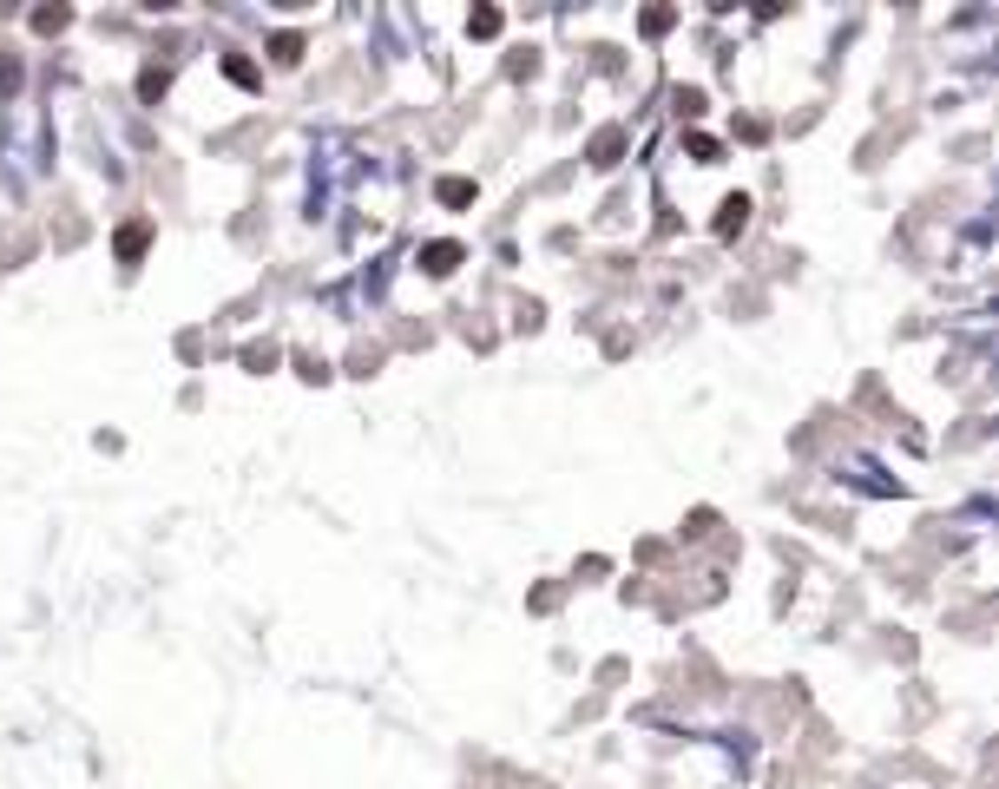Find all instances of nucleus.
<instances>
[{"label":"nucleus","instance_id":"nucleus-2","mask_svg":"<svg viewBox=\"0 0 999 789\" xmlns=\"http://www.w3.org/2000/svg\"><path fill=\"white\" fill-rule=\"evenodd\" d=\"M619 152H625V132H619V125H605V132L592 139V165H619Z\"/></svg>","mask_w":999,"mask_h":789},{"label":"nucleus","instance_id":"nucleus-1","mask_svg":"<svg viewBox=\"0 0 999 789\" xmlns=\"http://www.w3.org/2000/svg\"><path fill=\"white\" fill-rule=\"evenodd\" d=\"M454 263H460V244H428V250H421V270H428V277H447Z\"/></svg>","mask_w":999,"mask_h":789},{"label":"nucleus","instance_id":"nucleus-3","mask_svg":"<svg viewBox=\"0 0 999 789\" xmlns=\"http://www.w3.org/2000/svg\"><path fill=\"white\" fill-rule=\"evenodd\" d=\"M743 224H749V197H723V211H717V230H723V238H737Z\"/></svg>","mask_w":999,"mask_h":789},{"label":"nucleus","instance_id":"nucleus-6","mask_svg":"<svg viewBox=\"0 0 999 789\" xmlns=\"http://www.w3.org/2000/svg\"><path fill=\"white\" fill-rule=\"evenodd\" d=\"M468 33H480V40H493V33H500V13H493V7H474V13H468Z\"/></svg>","mask_w":999,"mask_h":789},{"label":"nucleus","instance_id":"nucleus-10","mask_svg":"<svg viewBox=\"0 0 999 789\" xmlns=\"http://www.w3.org/2000/svg\"><path fill=\"white\" fill-rule=\"evenodd\" d=\"M677 20V13L671 7H651V13H644V33H664V27H671Z\"/></svg>","mask_w":999,"mask_h":789},{"label":"nucleus","instance_id":"nucleus-8","mask_svg":"<svg viewBox=\"0 0 999 789\" xmlns=\"http://www.w3.org/2000/svg\"><path fill=\"white\" fill-rule=\"evenodd\" d=\"M33 27H40V33H60V27H66V7H40V13H33Z\"/></svg>","mask_w":999,"mask_h":789},{"label":"nucleus","instance_id":"nucleus-7","mask_svg":"<svg viewBox=\"0 0 999 789\" xmlns=\"http://www.w3.org/2000/svg\"><path fill=\"white\" fill-rule=\"evenodd\" d=\"M145 238H152L145 224H125V230H119V257H139V250H145Z\"/></svg>","mask_w":999,"mask_h":789},{"label":"nucleus","instance_id":"nucleus-9","mask_svg":"<svg viewBox=\"0 0 999 789\" xmlns=\"http://www.w3.org/2000/svg\"><path fill=\"white\" fill-rule=\"evenodd\" d=\"M224 73L237 79V86H257V66H250V60H224Z\"/></svg>","mask_w":999,"mask_h":789},{"label":"nucleus","instance_id":"nucleus-5","mask_svg":"<svg viewBox=\"0 0 999 789\" xmlns=\"http://www.w3.org/2000/svg\"><path fill=\"white\" fill-rule=\"evenodd\" d=\"M270 53H276L283 66H296V60H303V33H276V40H270Z\"/></svg>","mask_w":999,"mask_h":789},{"label":"nucleus","instance_id":"nucleus-4","mask_svg":"<svg viewBox=\"0 0 999 789\" xmlns=\"http://www.w3.org/2000/svg\"><path fill=\"white\" fill-rule=\"evenodd\" d=\"M435 197H441V205H474V178H441Z\"/></svg>","mask_w":999,"mask_h":789}]
</instances>
